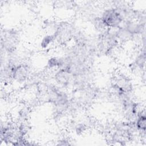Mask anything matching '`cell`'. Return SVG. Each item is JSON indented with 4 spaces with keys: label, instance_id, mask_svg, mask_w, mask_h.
I'll return each mask as SVG.
<instances>
[{
    "label": "cell",
    "instance_id": "7",
    "mask_svg": "<svg viewBox=\"0 0 146 146\" xmlns=\"http://www.w3.org/2000/svg\"><path fill=\"white\" fill-rule=\"evenodd\" d=\"M145 53H144L143 54H141L140 55H139L137 59H136V64L140 67H142L144 65L145 63Z\"/></svg>",
    "mask_w": 146,
    "mask_h": 146
},
{
    "label": "cell",
    "instance_id": "5",
    "mask_svg": "<svg viewBox=\"0 0 146 146\" xmlns=\"http://www.w3.org/2000/svg\"><path fill=\"white\" fill-rule=\"evenodd\" d=\"M62 64V60L60 59H58L56 58H52L50 59L48 61V65L50 68L54 67L56 66H60Z\"/></svg>",
    "mask_w": 146,
    "mask_h": 146
},
{
    "label": "cell",
    "instance_id": "8",
    "mask_svg": "<svg viewBox=\"0 0 146 146\" xmlns=\"http://www.w3.org/2000/svg\"><path fill=\"white\" fill-rule=\"evenodd\" d=\"M76 132L77 133H79V132H83L84 129V127L83 125L82 124H79L76 128Z\"/></svg>",
    "mask_w": 146,
    "mask_h": 146
},
{
    "label": "cell",
    "instance_id": "4",
    "mask_svg": "<svg viewBox=\"0 0 146 146\" xmlns=\"http://www.w3.org/2000/svg\"><path fill=\"white\" fill-rule=\"evenodd\" d=\"M136 127L137 129L141 131L145 132L146 128V117L145 116V114H140L138 116V119L136 124Z\"/></svg>",
    "mask_w": 146,
    "mask_h": 146
},
{
    "label": "cell",
    "instance_id": "3",
    "mask_svg": "<svg viewBox=\"0 0 146 146\" xmlns=\"http://www.w3.org/2000/svg\"><path fill=\"white\" fill-rule=\"evenodd\" d=\"M70 74L71 72L68 70L62 68L55 74V80L59 84L63 86H66L70 82L71 78Z\"/></svg>",
    "mask_w": 146,
    "mask_h": 146
},
{
    "label": "cell",
    "instance_id": "6",
    "mask_svg": "<svg viewBox=\"0 0 146 146\" xmlns=\"http://www.w3.org/2000/svg\"><path fill=\"white\" fill-rule=\"evenodd\" d=\"M55 38V35H47L46 36H45L41 43V46L43 47H46L50 43L51 41H52V40L54 39Z\"/></svg>",
    "mask_w": 146,
    "mask_h": 146
},
{
    "label": "cell",
    "instance_id": "2",
    "mask_svg": "<svg viewBox=\"0 0 146 146\" xmlns=\"http://www.w3.org/2000/svg\"><path fill=\"white\" fill-rule=\"evenodd\" d=\"M27 67L23 64L14 66L12 69L13 78L19 82L23 81L25 80L27 76Z\"/></svg>",
    "mask_w": 146,
    "mask_h": 146
},
{
    "label": "cell",
    "instance_id": "1",
    "mask_svg": "<svg viewBox=\"0 0 146 146\" xmlns=\"http://www.w3.org/2000/svg\"><path fill=\"white\" fill-rule=\"evenodd\" d=\"M101 18L106 27L111 28L119 27L124 21L123 17L116 9L105 10Z\"/></svg>",
    "mask_w": 146,
    "mask_h": 146
}]
</instances>
